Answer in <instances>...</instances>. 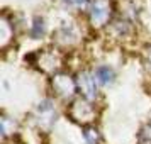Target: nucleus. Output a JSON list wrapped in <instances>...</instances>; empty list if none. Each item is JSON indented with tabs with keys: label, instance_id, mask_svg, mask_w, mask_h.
<instances>
[{
	"label": "nucleus",
	"instance_id": "obj_3",
	"mask_svg": "<svg viewBox=\"0 0 151 144\" xmlns=\"http://www.w3.org/2000/svg\"><path fill=\"white\" fill-rule=\"evenodd\" d=\"M51 87L55 90V93L61 98H71L78 90L76 87V78H71L66 73H56L51 78Z\"/></svg>",
	"mask_w": 151,
	"mask_h": 144
},
{
	"label": "nucleus",
	"instance_id": "obj_1",
	"mask_svg": "<svg viewBox=\"0 0 151 144\" xmlns=\"http://www.w3.org/2000/svg\"><path fill=\"white\" fill-rule=\"evenodd\" d=\"M112 15V5L109 0H92L88 5V17L92 26L104 27Z\"/></svg>",
	"mask_w": 151,
	"mask_h": 144
},
{
	"label": "nucleus",
	"instance_id": "obj_4",
	"mask_svg": "<svg viewBox=\"0 0 151 144\" xmlns=\"http://www.w3.org/2000/svg\"><path fill=\"white\" fill-rule=\"evenodd\" d=\"M36 120L39 124L41 129L49 130L56 122V109H55V103L53 100H42L39 102V105L36 107Z\"/></svg>",
	"mask_w": 151,
	"mask_h": 144
},
{
	"label": "nucleus",
	"instance_id": "obj_9",
	"mask_svg": "<svg viewBox=\"0 0 151 144\" xmlns=\"http://www.w3.org/2000/svg\"><path fill=\"white\" fill-rule=\"evenodd\" d=\"M58 37H63L61 42L65 44H71V42H75L76 39V34H75V29L71 27V26H65L58 31Z\"/></svg>",
	"mask_w": 151,
	"mask_h": 144
},
{
	"label": "nucleus",
	"instance_id": "obj_5",
	"mask_svg": "<svg viewBox=\"0 0 151 144\" xmlns=\"http://www.w3.org/2000/svg\"><path fill=\"white\" fill-rule=\"evenodd\" d=\"M70 114H71V117H73L75 120H78V122H90V120L93 119L95 109H93L92 102L85 100V98H78V100H75V102L71 103Z\"/></svg>",
	"mask_w": 151,
	"mask_h": 144
},
{
	"label": "nucleus",
	"instance_id": "obj_8",
	"mask_svg": "<svg viewBox=\"0 0 151 144\" xmlns=\"http://www.w3.org/2000/svg\"><path fill=\"white\" fill-rule=\"evenodd\" d=\"M83 137H85V141L88 144H99L100 143V132L97 127L93 125H87L85 129H83Z\"/></svg>",
	"mask_w": 151,
	"mask_h": 144
},
{
	"label": "nucleus",
	"instance_id": "obj_14",
	"mask_svg": "<svg viewBox=\"0 0 151 144\" xmlns=\"http://www.w3.org/2000/svg\"><path fill=\"white\" fill-rule=\"evenodd\" d=\"M150 124H151V122H150Z\"/></svg>",
	"mask_w": 151,
	"mask_h": 144
},
{
	"label": "nucleus",
	"instance_id": "obj_11",
	"mask_svg": "<svg viewBox=\"0 0 151 144\" xmlns=\"http://www.w3.org/2000/svg\"><path fill=\"white\" fill-rule=\"evenodd\" d=\"M139 144H151V124H146L139 132Z\"/></svg>",
	"mask_w": 151,
	"mask_h": 144
},
{
	"label": "nucleus",
	"instance_id": "obj_7",
	"mask_svg": "<svg viewBox=\"0 0 151 144\" xmlns=\"http://www.w3.org/2000/svg\"><path fill=\"white\" fill-rule=\"evenodd\" d=\"M29 34L32 39H41L42 36L46 34V22L42 17H34V21L31 24V29H29Z\"/></svg>",
	"mask_w": 151,
	"mask_h": 144
},
{
	"label": "nucleus",
	"instance_id": "obj_12",
	"mask_svg": "<svg viewBox=\"0 0 151 144\" xmlns=\"http://www.w3.org/2000/svg\"><path fill=\"white\" fill-rule=\"evenodd\" d=\"M63 2H66L68 5H73V7H78V9L88 5V0H63Z\"/></svg>",
	"mask_w": 151,
	"mask_h": 144
},
{
	"label": "nucleus",
	"instance_id": "obj_6",
	"mask_svg": "<svg viewBox=\"0 0 151 144\" xmlns=\"http://www.w3.org/2000/svg\"><path fill=\"white\" fill-rule=\"evenodd\" d=\"M93 75H95L97 83L102 85V87H109V85H112V83L116 82V71L110 68L109 64L97 66L95 71H93Z\"/></svg>",
	"mask_w": 151,
	"mask_h": 144
},
{
	"label": "nucleus",
	"instance_id": "obj_10",
	"mask_svg": "<svg viewBox=\"0 0 151 144\" xmlns=\"http://www.w3.org/2000/svg\"><path fill=\"white\" fill-rule=\"evenodd\" d=\"M15 127H17V125H15V122L12 119H9V117H5V115L0 119V132H2L4 137H7L9 134H12L15 130Z\"/></svg>",
	"mask_w": 151,
	"mask_h": 144
},
{
	"label": "nucleus",
	"instance_id": "obj_13",
	"mask_svg": "<svg viewBox=\"0 0 151 144\" xmlns=\"http://www.w3.org/2000/svg\"><path fill=\"white\" fill-rule=\"evenodd\" d=\"M148 63H150V66H151V48H150V51H148Z\"/></svg>",
	"mask_w": 151,
	"mask_h": 144
},
{
	"label": "nucleus",
	"instance_id": "obj_2",
	"mask_svg": "<svg viewBox=\"0 0 151 144\" xmlns=\"http://www.w3.org/2000/svg\"><path fill=\"white\" fill-rule=\"evenodd\" d=\"M76 87H78V92L82 93V97L88 102H93L99 97V83L95 80V75L87 69H83L76 75Z\"/></svg>",
	"mask_w": 151,
	"mask_h": 144
}]
</instances>
